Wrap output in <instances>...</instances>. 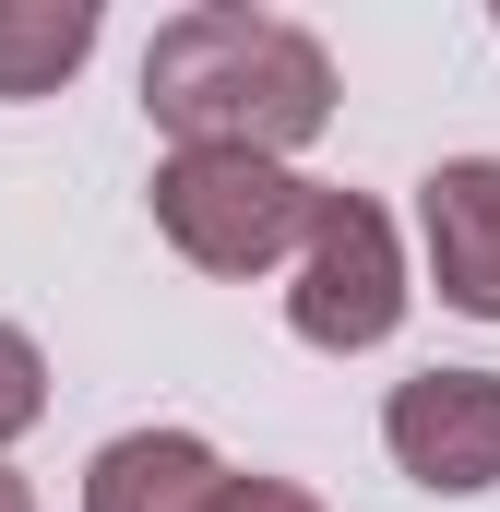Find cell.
Returning a JSON list of instances; mask_svg holds the SVG:
<instances>
[{
  "label": "cell",
  "instance_id": "obj_1",
  "mask_svg": "<svg viewBox=\"0 0 500 512\" xmlns=\"http://www.w3.org/2000/svg\"><path fill=\"white\" fill-rule=\"evenodd\" d=\"M143 108L167 131V155H298L310 131L334 120V60L310 24L286 12H239L203 0L179 24H155L143 48Z\"/></svg>",
  "mask_w": 500,
  "mask_h": 512
},
{
  "label": "cell",
  "instance_id": "obj_9",
  "mask_svg": "<svg viewBox=\"0 0 500 512\" xmlns=\"http://www.w3.org/2000/svg\"><path fill=\"white\" fill-rule=\"evenodd\" d=\"M215 512H322V501H310V489H286V477H227Z\"/></svg>",
  "mask_w": 500,
  "mask_h": 512
},
{
  "label": "cell",
  "instance_id": "obj_5",
  "mask_svg": "<svg viewBox=\"0 0 500 512\" xmlns=\"http://www.w3.org/2000/svg\"><path fill=\"white\" fill-rule=\"evenodd\" d=\"M417 227H429V274L465 322H500V155H441L417 179Z\"/></svg>",
  "mask_w": 500,
  "mask_h": 512
},
{
  "label": "cell",
  "instance_id": "obj_6",
  "mask_svg": "<svg viewBox=\"0 0 500 512\" xmlns=\"http://www.w3.org/2000/svg\"><path fill=\"white\" fill-rule=\"evenodd\" d=\"M215 489H227V465L191 429H120L84 465V512H215Z\"/></svg>",
  "mask_w": 500,
  "mask_h": 512
},
{
  "label": "cell",
  "instance_id": "obj_2",
  "mask_svg": "<svg viewBox=\"0 0 500 512\" xmlns=\"http://www.w3.org/2000/svg\"><path fill=\"white\" fill-rule=\"evenodd\" d=\"M155 227L203 274H274L310 227V179L274 155H167L155 167Z\"/></svg>",
  "mask_w": 500,
  "mask_h": 512
},
{
  "label": "cell",
  "instance_id": "obj_7",
  "mask_svg": "<svg viewBox=\"0 0 500 512\" xmlns=\"http://www.w3.org/2000/svg\"><path fill=\"white\" fill-rule=\"evenodd\" d=\"M96 48V0H0V96H60Z\"/></svg>",
  "mask_w": 500,
  "mask_h": 512
},
{
  "label": "cell",
  "instance_id": "obj_3",
  "mask_svg": "<svg viewBox=\"0 0 500 512\" xmlns=\"http://www.w3.org/2000/svg\"><path fill=\"white\" fill-rule=\"evenodd\" d=\"M286 322H298V346H322V358H358V346H381V334L405 322V251H393V215H381L370 191H310Z\"/></svg>",
  "mask_w": 500,
  "mask_h": 512
},
{
  "label": "cell",
  "instance_id": "obj_10",
  "mask_svg": "<svg viewBox=\"0 0 500 512\" xmlns=\"http://www.w3.org/2000/svg\"><path fill=\"white\" fill-rule=\"evenodd\" d=\"M0 512H36V489H24V477H12V465H0Z\"/></svg>",
  "mask_w": 500,
  "mask_h": 512
},
{
  "label": "cell",
  "instance_id": "obj_4",
  "mask_svg": "<svg viewBox=\"0 0 500 512\" xmlns=\"http://www.w3.org/2000/svg\"><path fill=\"white\" fill-rule=\"evenodd\" d=\"M381 453L417 489H441V501L500 489V370H417V382H393Z\"/></svg>",
  "mask_w": 500,
  "mask_h": 512
},
{
  "label": "cell",
  "instance_id": "obj_8",
  "mask_svg": "<svg viewBox=\"0 0 500 512\" xmlns=\"http://www.w3.org/2000/svg\"><path fill=\"white\" fill-rule=\"evenodd\" d=\"M36 417H48V358H36V334L0 322V441H24Z\"/></svg>",
  "mask_w": 500,
  "mask_h": 512
}]
</instances>
